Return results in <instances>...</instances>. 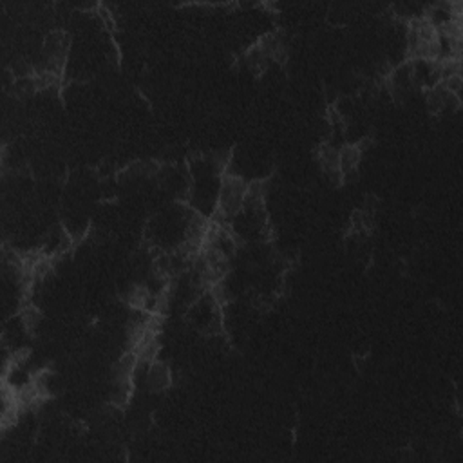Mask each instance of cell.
<instances>
[{
  "instance_id": "obj_2",
  "label": "cell",
  "mask_w": 463,
  "mask_h": 463,
  "mask_svg": "<svg viewBox=\"0 0 463 463\" xmlns=\"http://www.w3.org/2000/svg\"><path fill=\"white\" fill-rule=\"evenodd\" d=\"M170 382H172V376L168 367L157 360H154L143 369V383L146 385L148 391H154V392L165 391L170 385Z\"/></svg>"
},
{
  "instance_id": "obj_1",
  "label": "cell",
  "mask_w": 463,
  "mask_h": 463,
  "mask_svg": "<svg viewBox=\"0 0 463 463\" xmlns=\"http://www.w3.org/2000/svg\"><path fill=\"white\" fill-rule=\"evenodd\" d=\"M224 172L222 159L201 157L192 161L188 165L186 204L208 219L213 217Z\"/></svg>"
}]
</instances>
